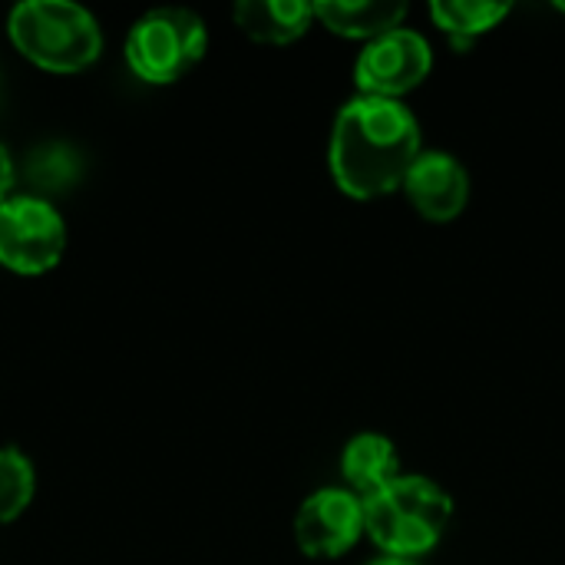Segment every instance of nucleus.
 <instances>
[{
  "instance_id": "1",
  "label": "nucleus",
  "mask_w": 565,
  "mask_h": 565,
  "mask_svg": "<svg viewBox=\"0 0 565 565\" xmlns=\"http://www.w3.org/2000/svg\"><path fill=\"white\" fill-rule=\"evenodd\" d=\"M420 152V122L411 106L358 93L334 116L328 166L344 195L367 202L404 189Z\"/></svg>"
},
{
  "instance_id": "2",
  "label": "nucleus",
  "mask_w": 565,
  "mask_h": 565,
  "mask_svg": "<svg viewBox=\"0 0 565 565\" xmlns=\"http://www.w3.org/2000/svg\"><path fill=\"white\" fill-rule=\"evenodd\" d=\"M454 520L450 493L420 473H401L381 493L364 500V533L397 559L427 556Z\"/></svg>"
},
{
  "instance_id": "3",
  "label": "nucleus",
  "mask_w": 565,
  "mask_h": 565,
  "mask_svg": "<svg viewBox=\"0 0 565 565\" xmlns=\"http://www.w3.org/2000/svg\"><path fill=\"white\" fill-rule=\"evenodd\" d=\"M13 46L50 73H79L103 53L96 17L70 0H26L7 20Z\"/></svg>"
},
{
  "instance_id": "4",
  "label": "nucleus",
  "mask_w": 565,
  "mask_h": 565,
  "mask_svg": "<svg viewBox=\"0 0 565 565\" xmlns=\"http://www.w3.org/2000/svg\"><path fill=\"white\" fill-rule=\"evenodd\" d=\"M209 46V30L195 10L185 7H159L142 13L126 36L129 70L152 83L166 86L182 79Z\"/></svg>"
},
{
  "instance_id": "5",
  "label": "nucleus",
  "mask_w": 565,
  "mask_h": 565,
  "mask_svg": "<svg viewBox=\"0 0 565 565\" xmlns=\"http://www.w3.org/2000/svg\"><path fill=\"white\" fill-rule=\"evenodd\" d=\"M66 248V225L43 195H13L0 205V265L13 275L56 268Z\"/></svg>"
},
{
  "instance_id": "6",
  "label": "nucleus",
  "mask_w": 565,
  "mask_h": 565,
  "mask_svg": "<svg viewBox=\"0 0 565 565\" xmlns=\"http://www.w3.org/2000/svg\"><path fill=\"white\" fill-rule=\"evenodd\" d=\"M434 70V50L424 33L397 26L371 43H364L354 63V83L361 96L401 99L417 89Z\"/></svg>"
},
{
  "instance_id": "7",
  "label": "nucleus",
  "mask_w": 565,
  "mask_h": 565,
  "mask_svg": "<svg viewBox=\"0 0 565 565\" xmlns=\"http://www.w3.org/2000/svg\"><path fill=\"white\" fill-rule=\"evenodd\" d=\"M364 536V500L348 487L311 493L295 516L298 550L311 559H341Z\"/></svg>"
},
{
  "instance_id": "8",
  "label": "nucleus",
  "mask_w": 565,
  "mask_h": 565,
  "mask_svg": "<svg viewBox=\"0 0 565 565\" xmlns=\"http://www.w3.org/2000/svg\"><path fill=\"white\" fill-rule=\"evenodd\" d=\"M404 192L427 222H454L470 202V172L454 152L424 149L404 179Z\"/></svg>"
},
{
  "instance_id": "9",
  "label": "nucleus",
  "mask_w": 565,
  "mask_h": 565,
  "mask_svg": "<svg viewBox=\"0 0 565 565\" xmlns=\"http://www.w3.org/2000/svg\"><path fill=\"white\" fill-rule=\"evenodd\" d=\"M407 3L404 0H318L315 20H321L331 33L348 40H377L397 26H404Z\"/></svg>"
},
{
  "instance_id": "10",
  "label": "nucleus",
  "mask_w": 565,
  "mask_h": 565,
  "mask_svg": "<svg viewBox=\"0 0 565 565\" xmlns=\"http://www.w3.org/2000/svg\"><path fill=\"white\" fill-rule=\"evenodd\" d=\"M341 477L351 493L361 500L381 493L387 483L401 477V457L391 437L384 434H358L341 450Z\"/></svg>"
},
{
  "instance_id": "11",
  "label": "nucleus",
  "mask_w": 565,
  "mask_h": 565,
  "mask_svg": "<svg viewBox=\"0 0 565 565\" xmlns=\"http://www.w3.org/2000/svg\"><path fill=\"white\" fill-rule=\"evenodd\" d=\"M245 36L258 43H295L308 33L315 20V3L308 0H238L232 10Z\"/></svg>"
},
{
  "instance_id": "12",
  "label": "nucleus",
  "mask_w": 565,
  "mask_h": 565,
  "mask_svg": "<svg viewBox=\"0 0 565 565\" xmlns=\"http://www.w3.org/2000/svg\"><path fill=\"white\" fill-rule=\"evenodd\" d=\"M510 10H513L510 3H497V0H434L430 3L434 23L460 50L470 46L487 30H493L497 23H503Z\"/></svg>"
},
{
  "instance_id": "13",
  "label": "nucleus",
  "mask_w": 565,
  "mask_h": 565,
  "mask_svg": "<svg viewBox=\"0 0 565 565\" xmlns=\"http://www.w3.org/2000/svg\"><path fill=\"white\" fill-rule=\"evenodd\" d=\"M33 463L17 447H0V523H13L33 500Z\"/></svg>"
},
{
  "instance_id": "14",
  "label": "nucleus",
  "mask_w": 565,
  "mask_h": 565,
  "mask_svg": "<svg viewBox=\"0 0 565 565\" xmlns=\"http://www.w3.org/2000/svg\"><path fill=\"white\" fill-rule=\"evenodd\" d=\"M26 175L36 192H63L79 179V152L63 142H46L30 156Z\"/></svg>"
},
{
  "instance_id": "15",
  "label": "nucleus",
  "mask_w": 565,
  "mask_h": 565,
  "mask_svg": "<svg viewBox=\"0 0 565 565\" xmlns=\"http://www.w3.org/2000/svg\"><path fill=\"white\" fill-rule=\"evenodd\" d=\"M10 185H13V159H10V152L0 146V205L7 202Z\"/></svg>"
},
{
  "instance_id": "16",
  "label": "nucleus",
  "mask_w": 565,
  "mask_h": 565,
  "mask_svg": "<svg viewBox=\"0 0 565 565\" xmlns=\"http://www.w3.org/2000/svg\"><path fill=\"white\" fill-rule=\"evenodd\" d=\"M371 565H424L420 559H397V556H381V559H374Z\"/></svg>"
},
{
  "instance_id": "17",
  "label": "nucleus",
  "mask_w": 565,
  "mask_h": 565,
  "mask_svg": "<svg viewBox=\"0 0 565 565\" xmlns=\"http://www.w3.org/2000/svg\"><path fill=\"white\" fill-rule=\"evenodd\" d=\"M556 10H563L565 13V0H559V3H556Z\"/></svg>"
}]
</instances>
